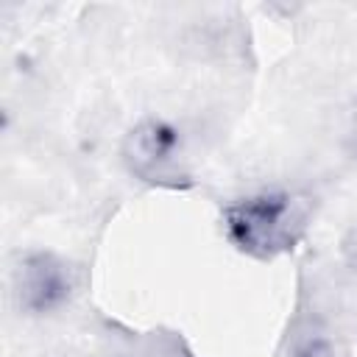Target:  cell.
Listing matches in <instances>:
<instances>
[{
  "instance_id": "1",
  "label": "cell",
  "mask_w": 357,
  "mask_h": 357,
  "mask_svg": "<svg viewBox=\"0 0 357 357\" xmlns=\"http://www.w3.org/2000/svg\"><path fill=\"white\" fill-rule=\"evenodd\" d=\"M304 223V201L284 190H262L223 209V226L229 240L240 251L259 259L287 251L298 240Z\"/></svg>"
},
{
  "instance_id": "2",
  "label": "cell",
  "mask_w": 357,
  "mask_h": 357,
  "mask_svg": "<svg viewBox=\"0 0 357 357\" xmlns=\"http://www.w3.org/2000/svg\"><path fill=\"white\" fill-rule=\"evenodd\" d=\"M128 170L151 184H176L184 178V148L178 131L165 120H142L123 145Z\"/></svg>"
},
{
  "instance_id": "3",
  "label": "cell",
  "mask_w": 357,
  "mask_h": 357,
  "mask_svg": "<svg viewBox=\"0 0 357 357\" xmlns=\"http://www.w3.org/2000/svg\"><path fill=\"white\" fill-rule=\"evenodd\" d=\"M14 290L20 298V307L31 315H45L56 307H61L73 290L70 268L56 259L53 254H31L22 259Z\"/></svg>"
},
{
  "instance_id": "4",
  "label": "cell",
  "mask_w": 357,
  "mask_h": 357,
  "mask_svg": "<svg viewBox=\"0 0 357 357\" xmlns=\"http://www.w3.org/2000/svg\"><path fill=\"white\" fill-rule=\"evenodd\" d=\"M346 254H349V259L357 265V229L351 231V240L346 243Z\"/></svg>"
},
{
  "instance_id": "5",
  "label": "cell",
  "mask_w": 357,
  "mask_h": 357,
  "mask_svg": "<svg viewBox=\"0 0 357 357\" xmlns=\"http://www.w3.org/2000/svg\"><path fill=\"white\" fill-rule=\"evenodd\" d=\"M354 142H357V134H354Z\"/></svg>"
}]
</instances>
